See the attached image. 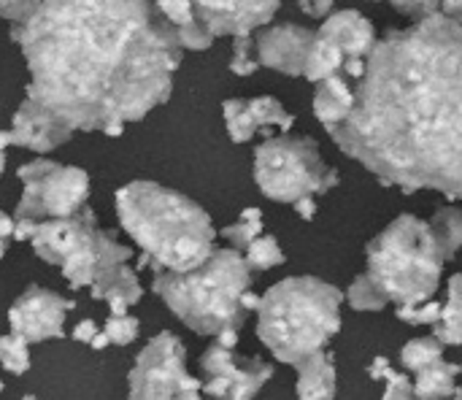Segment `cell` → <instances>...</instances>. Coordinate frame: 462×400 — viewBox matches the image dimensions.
<instances>
[{
  "label": "cell",
  "instance_id": "83f0119b",
  "mask_svg": "<svg viewBox=\"0 0 462 400\" xmlns=\"http://www.w3.org/2000/svg\"><path fill=\"white\" fill-rule=\"evenodd\" d=\"M244 260H246V265L252 271H271V268L284 263V252H282V247H279V241L273 236H257L246 247Z\"/></svg>",
  "mask_w": 462,
  "mask_h": 400
},
{
  "label": "cell",
  "instance_id": "cb8c5ba5",
  "mask_svg": "<svg viewBox=\"0 0 462 400\" xmlns=\"http://www.w3.org/2000/svg\"><path fill=\"white\" fill-rule=\"evenodd\" d=\"M444 358V344L436 336H422V339H411L403 349H401V366L411 374H417L420 368L436 363Z\"/></svg>",
  "mask_w": 462,
  "mask_h": 400
},
{
  "label": "cell",
  "instance_id": "2e32d148",
  "mask_svg": "<svg viewBox=\"0 0 462 400\" xmlns=\"http://www.w3.org/2000/svg\"><path fill=\"white\" fill-rule=\"evenodd\" d=\"M11 135H14V146L43 154V152H54L57 146L70 141L73 133L65 125H60L54 116H49L46 111L32 106L30 100H22V106L14 114Z\"/></svg>",
  "mask_w": 462,
  "mask_h": 400
},
{
  "label": "cell",
  "instance_id": "e575fe53",
  "mask_svg": "<svg viewBox=\"0 0 462 400\" xmlns=\"http://www.w3.org/2000/svg\"><path fill=\"white\" fill-rule=\"evenodd\" d=\"M38 5L41 0H0V16L11 24H22L38 11Z\"/></svg>",
  "mask_w": 462,
  "mask_h": 400
},
{
  "label": "cell",
  "instance_id": "6da1fadb",
  "mask_svg": "<svg viewBox=\"0 0 462 400\" xmlns=\"http://www.w3.org/2000/svg\"><path fill=\"white\" fill-rule=\"evenodd\" d=\"M11 38L30 73L24 100L70 133L143 119L171 98L184 51L149 0H41Z\"/></svg>",
  "mask_w": 462,
  "mask_h": 400
},
{
  "label": "cell",
  "instance_id": "9a60e30c",
  "mask_svg": "<svg viewBox=\"0 0 462 400\" xmlns=\"http://www.w3.org/2000/svg\"><path fill=\"white\" fill-rule=\"evenodd\" d=\"M317 33H319L322 38L333 41V43L344 51V57H346L344 73H346L352 81H357V79L363 76V70H365V57L371 54L374 43L379 41L374 24H371L360 11L344 8V11L328 14L325 22H322V27H319Z\"/></svg>",
  "mask_w": 462,
  "mask_h": 400
},
{
  "label": "cell",
  "instance_id": "d6a6232c",
  "mask_svg": "<svg viewBox=\"0 0 462 400\" xmlns=\"http://www.w3.org/2000/svg\"><path fill=\"white\" fill-rule=\"evenodd\" d=\"M176 38H179V46L189 49V51H206L214 43L211 30L203 22H198V19L184 24V27H176Z\"/></svg>",
  "mask_w": 462,
  "mask_h": 400
},
{
  "label": "cell",
  "instance_id": "3957f363",
  "mask_svg": "<svg viewBox=\"0 0 462 400\" xmlns=\"http://www.w3.org/2000/svg\"><path fill=\"white\" fill-rule=\"evenodd\" d=\"M116 217L141 247L152 271H192L214 252L211 217L187 195L154 181H130L116 192Z\"/></svg>",
  "mask_w": 462,
  "mask_h": 400
},
{
  "label": "cell",
  "instance_id": "ac0fdd59",
  "mask_svg": "<svg viewBox=\"0 0 462 400\" xmlns=\"http://www.w3.org/2000/svg\"><path fill=\"white\" fill-rule=\"evenodd\" d=\"M355 106V81L346 73H336L328 76L322 81H317V92H314V114L322 122V127H333L341 119L349 116Z\"/></svg>",
  "mask_w": 462,
  "mask_h": 400
},
{
  "label": "cell",
  "instance_id": "52a82bcc",
  "mask_svg": "<svg viewBox=\"0 0 462 400\" xmlns=\"http://www.w3.org/2000/svg\"><path fill=\"white\" fill-rule=\"evenodd\" d=\"M368 276L390 303L417 306L439 293L449 263L430 222L401 214L365 249Z\"/></svg>",
  "mask_w": 462,
  "mask_h": 400
},
{
  "label": "cell",
  "instance_id": "f6af8a7d",
  "mask_svg": "<svg viewBox=\"0 0 462 400\" xmlns=\"http://www.w3.org/2000/svg\"><path fill=\"white\" fill-rule=\"evenodd\" d=\"M455 400H462V390H457V393H455Z\"/></svg>",
  "mask_w": 462,
  "mask_h": 400
},
{
  "label": "cell",
  "instance_id": "ab89813d",
  "mask_svg": "<svg viewBox=\"0 0 462 400\" xmlns=\"http://www.w3.org/2000/svg\"><path fill=\"white\" fill-rule=\"evenodd\" d=\"M241 303H244V309H246V312H257V306H260V295H254L252 290H246V293H244V298H241Z\"/></svg>",
  "mask_w": 462,
  "mask_h": 400
},
{
  "label": "cell",
  "instance_id": "b9f144b4",
  "mask_svg": "<svg viewBox=\"0 0 462 400\" xmlns=\"http://www.w3.org/2000/svg\"><path fill=\"white\" fill-rule=\"evenodd\" d=\"M8 146H14V135H11V130H0V149L5 152Z\"/></svg>",
  "mask_w": 462,
  "mask_h": 400
},
{
  "label": "cell",
  "instance_id": "44dd1931",
  "mask_svg": "<svg viewBox=\"0 0 462 400\" xmlns=\"http://www.w3.org/2000/svg\"><path fill=\"white\" fill-rule=\"evenodd\" d=\"M439 244L447 255V260H452L462 247V206H444L433 214L430 219Z\"/></svg>",
  "mask_w": 462,
  "mask_h": 400
},
{
  "label": "cell",
  "instance_id": "4316f807",
  "mask_svg": "<svg viewBox=\"0 0 462 400\" xmlns=\"http://www.w3.org/2000/svg\"><path fill=\"white\" fill-rule=\"evenodd\" d=\"M346 301L355 312H382L390 301L384 298V293L374 284V279L368 274H360L349 290H346Z\"/></svg>",
  "mask_w": 462,
  "mask_h": 400
},
{
  "label": "cell",
  "instance_id": "ba28073f",
  "mask_svg": "<svg viewBox=\"0 0 462 400\" xmlns=\"http://www.w3.org/2000/svg\"><path fill=\"white\" fill-rule=\"evenodd\" d=\"M254 181L265 198L295 203L330 192L338 184V171L322 160L309 135H276L254 149Z\"/></svg>",
  "mask_w": 462,
  "mask_h": 400
},
{
  "label": "cell",
  "instance_id": "74e56055",
  "mask_svg": "<svg viewBox=\"0 0 462 400\" xmlns=\"http://www.w3.org/2000/svg\"><path fill=\"white\" fill-rule=\"evenodd\" d=\"M292 209L298 211V217L300 219H314V214H317V200H314V195H306V198H300V200H295L292 203Z\"/></svg>",
  "mask_w": 462,
  "mask_h": 400
},
{
  "label": "cell",
  "instance_id": "7c38bea8",
  "mask_svg": "<svg viewBox=\"0 0 462 400\" xmlns=\"http://www.w3.org/2000/svg\"><path fill=\"white\" fill-rule=\"evenodd\" d=\"M73 309V301L32 284L8 309V325L11 333L22 336L27 344H41L65 336V317Z\"/></svg>",
  "mask_w": 462,
  "mask_h": 400
},
{
  "label": "cell",
  "instance_id": "f546056e",
  "mask_svg": "<svg viewBox=\"0 0 462 400\" xmlns=\"http://www.w3.org/2000/svg\"><path fill=\"white\" fill-rule=\"evenodd\" d=\"M260 68L254 38L252 35H236L233 38V57H230V70L236 76H252Z\"/></svg>",
  "mask_w": 462,
  "mask_h": 400
},
{
  "label": "cell",
  "instance_id": "4dcf8cb0",
  "mask_svg": "<svg viewBox=\"0 0 462 400\" xmlns=\"http://www.w3.org/2000/svg\"><path fill=\"white\" fill-rule=\"evenodd\" d=\"M441 306L439 301H425V303H417V306H398L395 309V317L406 325H436L439 317H441Z\"/></svg>",
  "mask_w": 462,
  "mask_h": 400
},
{
  "label": "cell",
  "instance_id": "484cf974",
  "mask_svg": "<svg viewBox=\"0 0 462 400\" xmlns=\"http://www.w3.org/2000/svg\"><path fill=\"white\" fill-rule=\"evenodd\" d=\"M219 236H222L233 249L246 252V247H249L257 236H263V211H260V209H244L241 219L233 222V225H227V228H222Z\"/></svg>",
  "mask_w": 462,
  "mask_h": 400
},
{
  "label": "cell",
  "instance_id": "5b68a950",
  "mask_svg": "<svg viewBox=\"0 0 462 400\" xmlns=\"http://www.w3.org/2000/svg\"><path fill=\"white\" fill-rule=\"evenodd\" d=\"M344 293L314 276L273 284L257 306V336L279 363L298 366L341 330Z\"/></svg>",
  "mask_w": 462,
  "mask_h": 400
},
{
  "label": "cell",
  "instance_id": "f35d334b",
  "mask_svg": "<svg viewBox=\"0 0 462 400\" xmlns=\"http://www.w3.org/2000/svg\"><path fill=\"white\" fill-rule=\"evenodd\" d=\"M8 238H14V217L0 211V257L8 249Z\"/></svg>",
  "mask_w": 462,
  "mask_h": 400
},
{
  "label": "cell",
  "instance_id": "f1b7e54d",
  "mask_svg": "<svg viewBox=\"0 0 462 400\" xmlns=\"http://www.w3.org/2000/svg\"><path fill=\"white\" fill-rule=\"evenodd\" d=\"M0 368L14 377H22L30 371V349L22 336L16 333L0 336Z\"/></svg>",
  "mask_w": 462,
  "mask_h": 400
},
{
  "label": "cell",
  "instance_id": "8992f818",
  "mask_svg": "<svg viewBox=\"0 0 462 400\" xmlns=\"http://www.w3.org/2000/svg\"><path fill=\"white\" fill-rule=\"evenodd\" d=\"M252 287V268L238 249H214L206 263L192 271H154L152 290L162 303L198 336H219L241 330L246 309L244 293Z\"/></svg>",
  "mask_w": 462,
  "mask_h": 400
},
{
  "label": "cell",
  "instance_id": "7dc6e473",
  "mask_svg": "<svg viewBox=\"0 0 462 400\" xmlns=\"http://www.w3.org/2000/svg\"><path fill=\"white\" fill-rule=\"evenodd\" d=\"M3 387H5V385H3V382H0V393H3Z\"/></svg>",
  "mask_w": 462,
  "mask_h": 400
},
{
  "label": "cell",
  "instance_id": "d590c367",
  "mask_svg": "<svg viewBox=\"0 0 462 400\" xmlns=\"http://www.w3.org/2000/svg\"><path fill=\"white\" fill-rule=\"evenodd\" d=\"M300 11L306 16H314V19H325L328 14H333V5L336 0H298Z\"/></svg>",
  "mask_w": 462,
  "mask_h": 400
},
{
  "label": "cell",
  "instance_id": "603a6c76",
  "mask_svg": "<svg viewBox=\"0 0 462 400\" xmlns=\"http://www.w3.org/2000/svg\"><path fill=\"white\" fill-rule=\"evenodd\" d=\"M222 114H225V127L233 138V144H246L254 138L257 133V122L252 116V108H249V100H241V98H230L222 103Z\"/></svg>",
  "mask_w": 462,
  "mask_h": 400
},
{
  "label": "cell",
  "instance_id": "836d02e7",
  "mask_svg": "<svg viewBox=\"0 0 462 400\" xmlns=\"http://www.w3.org/2000/svg\"><path fill=\"white\" fill-rule=\"evenodd\" d=\"M154 8L173 27H184V24H189V22L198 19L192 0H154Z\"/></svg>",
  "mask_w": 462,
  "mask_h": 400
},
{
  "label": "cell",
  "instance_id": "60d3db41",
  "mask_svg": "<svg viewBox=\"0 0 462 400\" xmlns=\"http://www.w3.org/2000/svg\"><path fill=\"white\" fill-rule=\"evenodd\" d=\"M108 344H111V341H108V336H106V333H100V330H97V336H95V339H92V344H89V347H92V349H106V347H108Z\"/></svg>",
  "mask_w": 462,
  "mask_h": 400
},
{
  "label": "cell",
  "instance_id": "d6986e66",
  "mask_svg": "<svg viewBox=\"0 0 462 400\" xmlns=\"http://www.w3.org/2000/svg\"><path fill=\"white\" fill-rule=\"evenodd\" d=\"M460 366L457 363H447L444 358L420 368L414 374V395L417 400H449L457 393V377H460Z\"/></svg>",
  "mask_w": 462,
  "mask_h": 400
},
{
  "label": "cell",
  "instance_id": "e0dca14e",
  "mask_svg": "<svg viewBox=\"0 0 462 400\" xmlns=\"http://www.w3.org/2000/svg\"><path fill=\"white\" fill-rule=\"evenodd\" d=\"M298 371V400H336L338 374L336 360L328 349H319L295 366Z\"/></svg>",
  "mask_w": 462,
  "mask_h": 400
},
{
  "label": "cell",
  "instance_id": "5bb4252c",
  "mask_svg": "<svg viewBox=\"0 0 462 400\" xmlns=\"http://www.w3.org/2000/svg\"><path fill=\"white\" fill-rule=\"evenodd\" d=\"M311 43H314V30L300 27V24L260 27L254 38L260 65L279 70L284 76H303Z\"/></svg>",
  "mask_w": 462,
  "mask_h": 400
},
{
  "label": "cell",
  "instance_id": "d4e9b609",
  "mask_svg": "<svg viewBox=\"0 0 462 400\" xmlns=\"http://www.w3.org/2000/svg\"><path fill=\"white\" fill-rule=\"evenodd\" d=\"M249 108H252V116L257 122V130H263V127H279L282 133H287L295 125V116L276 98H271V95L252 98L249 100Z\"/></svg>",
  "mask_w": 462,
  "mask_h": 400
},
{
  "label": "cell",
  "instance_id": "7402d4cb",
  "mask_svg": "<svg viewBox=\"0 0 462 400\" xmlns=\"http://www.w3.org/2000/svg\"><path fill=\"white\" fill-rule=\"evenodd\" d=\"M368 377H371L374 382H384V385H387L382 400H417L411 379H409L406 374L395 371V368L390 366L387 358H374L371 366H368Z\"/></svg>",
  "mask_w": 462,
  "mask_h": 400
},
{
  "label": "cell",
  "instance_id": "1f68e13d",
  "mask_svg": "<svg viewBox=\"0 0 462 400\" xmlns=\"http://www.w3.org/2000/svg\"><path fill=\"white\" fill-rule=\"evenodd\" d=\"M138 330H141V325H138L135 317H130V314L114 317L111 314V320L106 322V330L103 333L108 336V341L114 347H127V344H133L138 339Z\"/></svg>",
  "mask_w": 462,
  "mask_h": 400
},
{
  "label": "cell",
  "instance_id": "8fae6325",
  "mask_svg": "<svg viewBox=\"0 0 462 400\" xmlns=\"http://www.w3.org/2000/svg\"><path fill=\"white\" fill-rule=\"evenodd\" d=\"M203 395L211 400H254L273 379V366L260 358H241L222 344H211L200 358Z\"/></svg>",
  "mask_w": 462,
  "mask_h": 400
},
{
  "label": "cell",
  "instance_id": "7a4b0ae2",
  "mask_svg": "<svg viewBox=\"0 0 462 400\" xmlns=\"http://www.w3.org/2000/svg\"><path fill=\"white\" fill-rule=\"evenodd\" d=\"M387 187L462 198V24L441 14L387 30L355 81V106L328 127Z\"/></svg>",
  "mask_w": 462,
  "mask_h": 400
},
{
  "label": "cell",
  "instance_id": "ee69618b",
  "mask_svg": "<svg viewBox=\"0 0 462 400\" xmlns=\"http://www.w3.org/2000/svg\"><path fill=\"white\" fill-rule=\"evenodd\" d=\"M3 171H5V152L0 149V176H3Z\"/></svg>",
  "mask_w": 462,
  "mask_h": 400
},
{
  "label": "cell",
  "instance_id": "bcb514c9",
  "mask_svg": "<svg viewBox=\"0 0 462 400\" xmlns=\"http://www.w3.org/2000/svg\"><path fill=\"white\" fill-rule=\"evenodd\" d=\"M22 400H38V398H35V395H24V398H22Z\"/></svg>",
  "mask_w": 462,
  "mask_h": 400
},
{
  "label": "cell",
  "instance_id": "ffe728a7",
  "mask_svg": "<svg viewBox=\"0 0 462 400\" xmlns=\"http://www.w3.org/2000/svg\"><path fill=\"white\" fill-rule=\"evenodd\" d=\"M433 336L444 347L462 344V274H455L447 284V303L441 306V317L433 325Z\"/></svg>",
  "mask_w": 462,
  "mask_h": 400
},
{
  "label": "cell",
  "instance_id": "c3c4849f",
  "mask_svg": "<svg viewBox=\"0 0 462 400\" xmlns=\"http://www.w3.org/2000/svg\"><path fill=\"white\" fill-rule=\"evenodd\" d=\"M371 3H379V0H371Z\"/></svg>",
  "mask_w": 462,
  "mask_h": 400
},
{
  "label": "cell",
  "instance_id": "7bdbcfd3",
  "mask_svg": "<svg viewBox=\"0 0 462 400\" xmlns=\"http://www.w3.org/2000/svg\"><path fill=\"white\" fill-rule=\"evenodd\" d=\"M103 133H106L108 138H119V135L125 133V125H108V127H106Z\"/></svg>",
  "mask_w": 462,
  "mask_h": 400
},
{
  "label": "cell",
  "instance_id": "8d00e7d4",
  "mask_svg": "<svg viewBox=\"0 0 462 400\" xmlns=\"http://www.w3.org/2000/svg\"><path fill=\"white\" fill-rule=\"evenodd\" d=\"M95 336H97V325H95L92 320H81V322L73 328V333H70V339L79 341V344H92Z\"/></svg>",
  "mask_w": 462,
  "mask_h": 400
},
{
  "label": "cell",
  "instance_id": "9c48e42d",
  "mask_svg": "<svg viewBox=\"0 0 462 400\" xmlns=\"http://www.w3.org/2000/svg\"><path fill=\"white\" fill-rule=\"evenodd\" d=\"M24 184L14 219H62L87 206L89 176L81 168L54 160H32L16 171Z\"/></svg>",
  "mask_w": 462,
  "mask_h": 400
},
{
  "label": "cell",
  "instance_id": "277c9868",
  "mask_svg": "<svg viewBox=\"0 0 462 400\" xmlns=\"http://www.w3.org/2000/svg\"><path fill=\"white\" fill-rule=\"evenodd\" d=\"M30 244L43 263L62 271L70 290L89 287L95 301H130L141 290L130 249L103 233L87 206L62 219H41Z\"/></svg>",
  "mask_w": 462,
  "mask_h": 400
},
{
  "label": "cell",
  "instance_id": "4fadbf2b",
  "mask_svg": "<svg viewBox=\"0 0 462 400\" xmlns=\"http://www.w3.org/2000/svg\"><path fill=\"white\" fill-rule=\"evenodd\" d=\"M198 22H203L211 35H252L265 27L279 11L282 0H192Z\"/></svg>",
  "mask_w": 462,
  "mask_h": 400
},
{
  "label": "cell",
  "instance_id": "30bf717a",
  "mask_svg": "<svg viewBox=\"0 0 462 400\" xmlns=\"http://www.w3.org/2000/svg\"><path fill=\"white\" fill-rule=\"evenodd\" d=\"M130 400H203V385L187 371V349L179 336H154L127 374Z\"/></svg>",
  "mask_w": 462,
  "mask_h": 400
}]
</instances>
